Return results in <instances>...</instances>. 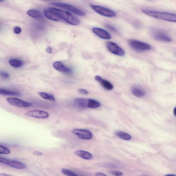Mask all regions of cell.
Instances as JSON below:
<instances>
[{"label": "cell", "mask_w": 176, "mask_h": 176, "mask_svg": "<svg viewBox=\"0 0 176 176\" xmlns=\"http://www.w3.org/2000/svg\"><path fill=\"white\" fill-rule=\"evenodd\" d=\"M116 135L121 139L125 140H129L132 139L131 136L125 132L118 131L116 132Z\"/></svg>", "instance_id": "cell-24"}, {"label": "cell", "mask_w": 176, "mask_h": 176, "mask_svg": "<svg viewBox=\"0 0 176 176\" xmlns=\"http://www.w3.org/2000/svg\"><path fill=\"white\" fill-rule=\"evenodd\" d=\"M52 48L50 47H48L45 49V51L47 53L50 54L52 53Z\"/></svg>", "instance_id": "cell-32"}, {"label": "cell", "mask_w": 176, "mask_h": 176, "mask_svg": "<svg viewBox=\"0 0 176 176\" xmlns=\"http://www.w3.org/2000/svg\"><path fill=\"white\" fill-rule=\"evenodd\" d=\"M39 96L44 99L49 100L52 102H55L56 99L54 96L52 94H50L44 92H39L38 93Z\"/></svg>", "instance_id": "cell-22"}, {"label": "cell", "mask_w": 176, "mask_h": 176, "mask_svg": "<svg viewBox=\"0 0 176 176\" xmlns=\"http://www.w3.org/2000/svg\"><path fill=\"white\" fill-rule=\"evenodd\" d=\"M50 4L56 7L64 8L78 16H83L86 15L84 12L70 4L60 2H52Z\"/></svg>", "instance_id": "cell-3"}, {"label": "cell", "mask_w": 176, "mask_h": 176, "mask_svg": "<svg viewBox=\"0 0 176 176\" xmlns=\"http://www.w3.org/2000/svg\"><path fill=\"white\" fill-rule=\"evenodd\" d=\"M45 16L49 19L56 22H60L62 19L56 12L49 8L44 10Z\"/></svg>", "instance_id": "cell-14"}, {"label": "cell", "mask_w": 176, "mask_h": 176, "mask_svg": "<svg viewBox=\"0 0 176 176\" xmlns=\"http://www.w3.org/2000/svg\"><path fill=\"white\" fill-rule=\"evenodd\" d=\"M26 116L32 118L45 119L48 118L49 114L47 112L42 110H34L27 111L25 113Z\"/></svg>", "instance_id": "cell-9"}, {"label": "cell", "mask_w": 176, "mask_h": 176, "mask_svg": "<svg viewBox=\"0 0 176 176\" xmlns=\"http://www.w3.org/2000/svg\"><path fill=\"white\" fill-rule=\"evenodd\" d=\"M92 31L95 35L102 39L109 40L112 38L110 33L105 29L98 27H94L92 29Z\"/></svg>", "instance_id": "cell-12"}, {"label": "cell", "mask_w": 176, "mask_h": 176, "mask_svg": "<svg viewBox=\"0 0 176 176\" xmlns=\"http://www.w3.org/2000/svg\"><path fill=\"white\" fill-rule=\"evenodd\" d=\"M10 151L4 146L0 145V154H9Z\"/></svg>", "instance_id": "cell-26"}, {"label": "cell", "mask_w": 176, "mask_h": 176, "mask_svg": "<svg viewBox=\"0 0 176 176\" xmlns=\"http://www.w3.org/2000/svg\"><path fill=\"white\" fill-rule=\"evenodd\" d=\"M107 48L110 53L115 55L123 56L125 55V52L122 48L117 44L112 42H108L106 44Z\"/></svg>", "instance_id": "cell-6"}, {"label": "cell", "mask_w": 176, "mask_h": 176, "mask_svg": "<svg viewBox=\"0 0 176 176\" xmlns=\"http://www.w3.org/2000/svg\"><path fill=\"white\" fill-rule=\"evenodd\" d=\"M1 176H12L11 175L6 174L5 173H1Z\"/></svg>", "instance_id": "cell-35"}, {"label": "cell", "mask_w": 176, "mask_h": 176, "mask_svg": "<svg viewBox=\"0 0 176 176\" xmlns=\"http://www.w3.org/2000/svg\"><path fill=\"white\" fill-rule=\"evenodd\" d=\"M101 104L99 102L93 99H88L87 108H96L100 107Z\"/></svg>", "instance_id": "cell-23"}, {"label": "cell", "mask_w": 176, "mask_h": 176, "mask_svg": "<svg viewBox=\"0 0 176 176\" xmlns=\"http://www.w3.org/2000/svg\"><path fill=\"white\" fill-rule=\"evenodd\" d=\"M27 14L28 15L36 19H40L43 18L42 15L40 12L37 10L31 9L28 10Z\"/></svg>", "instance_id": "cell-19"}, {"label": "cell", "mask_w": 176, "mask_h": 176, "mask_svg": "<svg viewBox=\"0 0 176 176\" xmlns=\"http://www.w3.org/2000/svg\"><path fill=\"white\" fill-rule=\"evenodd\" d=\"M95 79L96 81L100 83V84L104 89L108 90V91H111L114 88L113 85L109 81L104 79L99 75H96Z\"/></svg>", "instance_id": "cell-13"}, {"label": "cell", "mask_w": 176, "mask_h": 176, "mask_svg": "<svg viewBox=\"0 0 176 176\" xmlns=\"http://www.w3.org/2000/svg\"><path fill=\"white\" fill-rule=\"evenodd\" d=\"M165 176H176V175H172V174H169V175H165Z\"/></svg>", "instance_id": "cell-37"}, {"label": "cell", "mask_w": 176, "mask_h": 176, "mask_svg": "<svg viewBox=\"0 0 176 176\" xmlns=\"http://www.w3.org/2000/svg\"><path fill=\"white\" fill-rule=\"evenodd\" d=\"M10 66L15 68H19L24 65V62L22 60L16 58H10L9 60Z\"/></svg>", "instance_id": "cell-20"}, {"label": "cell", "mask_w": 176, "mask_h": 176, "mask_svg": "<svg viewBox=\"0 0 176 176\" xmlns=\"http://www.w3.org/2000/svg\"><path fill=\"white\" fill-rule=\"evenodd\" d=\"M33 154L38 156H42L43 155L42 152L38 151H35L33 152Z\"/></svg>", "instance_id": "cell-33"}, {"label": "cell", "mask_w": 176, "mask_h": 176, "mask_svg": "<svg viewBox=\"0 0 176 176\" xmlns=\"http://www.w3.org/2000/svg\"><path fill=\"white\" fill-rule=\"evenodd\" d=\"M50 8L55 12L62 19L65 21L69 24L73 26H77L80 24V21L79 19L70 12L54 7Z\"/></svg>", "instance_id": "cell-2"}, {"label": "cell", "mask_w": 176, "mask_h": 176, "mask_svg": "<svg viewBox=\"0 0 176 176\" xmlns=\"http://www.w3.org/2000/svg\"><path fill=\"white\" fill-rule=\"evenodd\" d=\"M14 31L15 34H19L21 32L22 29L19 27L17 26L15 27L14 28Z\"/></svg>", "instance_id": "cell-29"}, {"label": "cell", "mask_w": 176, "mask_h": 176, "mask_svg": "<svg viewBox=\"0 0 176 176\" xmlns=\"http://www.w3.org/2000/svg\"><path fill=\"white\" fill-rule=\"evenodd\" d=\"M173 113L175 116L176 117V107L175 108L174 110H173Z\"/></svg>", "instance_id": "cell-36"}, {"label": "cell", "mask_w": 176, "mask_h": 176, "mask_svg": "<svg viewBox=\"0 0 176 176\" xmlns=\"http://www.w3.org/2000/svg\"><path fill=\"white\" fill-rule=\"evenodd\" d=\"M131 91L134 95L136 97L141 98L146 95V92L142 88L138 86H134L131 88Z\"/></svg>", "instance_id": "cell-16"}, {"label": "cell", "mask_w": 176, "mask_h": 176, "mask_svg": "<svg viewBox=\"0 0 176 176\" xmlns=\"http://www.w3.org/2000/svg\"><path fill=\"white\" fill-rule=\"evenodd\" d=\"M75 154L80 158L85 160H90L93 158V155L89 152L85 151L78 150L75 152Z\"/></svg>", "instance_id": "cell-17"}, {"label": "cell", "mask_w": 176, "mask_h": 176, "mask_svg": "<svg viewBox=\"0 0 176 176\" xmlns=\"http://www.w3.org/2000/svg\"><path fill=\"white\" fill-rule=\"evenodd\" d=\"M128 44L131 48L138 51H148L151 48L149 44L135 40H130Z\"/></svg>", "instance_id": "cell-5"}, {"label": "cell", "mask_w": 176, "mask_h": 176, "mask_svg": "<svg viewBox=\"0 0 176 176\" xmlns=\"http://www.w3.org/2000/svg\"><path fill=\"white\" fill-rule=\"evenodd\" d=\"M111 173L114 176H121L123 174L122 172H121L118 171H113L111 172Z\"/></svg>", "instance_id": "cell-30"}, {"label": "cell", "mask_w": 176, "mask_h": 176, "mask_svg": "<svg viewBox=\"0 0 176 176\" xmlns=\"http://www.w3.org/2000/svg\"><path fill=\"white\" fill-rule=\"evenodd\" d=\"M79 93L84 94V95H87L89 94V92L87 90L85 89H78Z\"/></svg>", "instance_id": "cell-31"}, {"label": "cell", "mask_w": 176, "mask_h": 176, "mask_svg": "<svg viewBox=\"0 0 176 176\" xmlns=\"http://www.w3.org/2000/svg\"><path fill=\"white\" fill-rule=\"evenodd\" d=\"M53 68L56 70L66 74H71L73 73L72 69L64 65L63 63L60 61H56L54 63Z\"/></svg>", "instance_id": "cell-11"}, {"label": "cell", "mask_w": 176, "mask_h": 176, "mask_svg": "<svg viewBox=\"0 0 176 176\" xmlns=\"http://www.w3.org/2000/svg\"><path fill=\"white\" fill-rule=\"evenodd\" d=\"M0 94L5 96H17L20 95V93L19 92L10 91L5 89L0 88Z\"/></svg>", "instance_id": "cell-21"}, {"label": "cell", "mask_w": 176, "mask_h": 176, "mask_svg": "<svg viewBox=\"0 0 176 176\" xmlns=\"http://www.w3.org/2000/svg\"><path fill=\"white\" fill-rule=\"evenodd\" d=\"M72 133L81 139L90 140L93 137L91 132L87 130L75 129L72 131Z\"/></svg>", "instance_id": "cell-10"}, {"label": "cell", "mask_w": 176, "mask_h": 176, "mask_svg": "<svg viewBox=\"0 0 176 176\" xmlns=\"http://www.w3.org/2000/svg\"><path fill=\"white\" fill-rule=\"evenodd\" d=\"M0 74H1V77L4 79H6L9 78L10 75L9 73L5 72V71H1Z\"/></svg>", "instance_id": "cell-28"}, {"label": "cell", "mask_w": 176, "mask_h": 176, "mask_svg": "<svg viewBox=\"0 0 176 176\" xmlns=\"http://www.w3.org/2000/svg\"><path fill=\"white\" fill-rule=\"evenodd\" d=\"M152 36L156 40L164 42H170L172 39L167 33L161 30H155L151 32Z\"/></svg>", "instance_id": "cell-7"}, {"label": "cell", "mask_w": 176, "mask_h": 176, "mask_svg": "<svg viewBox=\"0 0 176 176\" xmlns=\"http://www.w3.org/2000/svg\"><path fill=\"white\" fill-rule=\"evenodd\" d=\"M61 172L64 175L68 176H79L73 172L65 169H62Z\"/></svg>", "instance_id": "cell-25"}, {"label": "cell", "mask_w": 176, "mask_h": 176, "mask_svg": "<svg viewBox=\"0 0 176 176\" xmlns=\"http://www.w3.org/2000/svg\"><path fill=\"white\" fill-rule=\"evenodd\" d=\"M7 164L12 168L18 170H23L26 168V165L22 162L17 161L10 160L7 159Z\"/></svg>", "instance_id": "cell-15"}, {"label": "cell", "mask_w": 176, "mask_h": 176, "mask_svg": "<svg viewBox=\"0 0 176 176\" xmlns=\"http://www.w3.org/2000/svg\"><path fill=\"white\" fill-rule=\"evenodd\" d=\"M90 7L94 11L102 16L108 17H114L117 15L114 10L103 6L95 5H90Z\"/></svg>", "instance_id": "cell-4"}, {"label": "cell", "mask_w": 176, "mask_h": 176, "mask_svg": "<svg viewBox=\"0 0 176 176\" xmlns=\"http://www.w3.org/2000/svg\"><path fill=\"white\" fill-rule=\"evenodd\" d=\"M88 100V99H85V98H76L74 100V103L79 107L87 108Z\"/></svg>", "instance_id": "cell-18"}, {"label": "cell", "mask_w": 176, "mask_h": 176, "mask_svg": "<svg viewBox=\"0 0 176 176\" xmlns=\"http://www.w3.org/2000/svg\"><path fill=\"white\" fill-rule=\"evenodd\" d=\"M96 176H107L105 174L100 172H97L95 173Z\"/></svg>", "instance_id": "cell-34"}, {"label": "cell", "mask_w": 176, "mask_h": 176, "mask_svg": "<svg viewBox=\"0 0 176 176\" xmlns=\"http://www.w3.org/2000/svg\"><path fill=\"white\" fill-rule=\"evenodd\" d=\"M6 100L11 105L19 107H29L32 105V104L30 102L25 101L16 98H7Z\"/></svg>", "instance_id": "cell-8"}, {"label": "cell", "mask_w": 176, "mask_h": 176, "mask_svg": "<svg viewBox=\"0 0 176 176\" xmlns=\"http://www.w3.org/2000/svg\"><path fill=\"white\" fill-rule=\"evenodd\" d=\"M105 26L108 30L116 33H118V30H117L116 28H115L114 26L109 24H105Z\"/></svg>", "instance_id": "cell-27"}, {"label": "cell", "mask_w": 176, "mask_h": 176, "mask_svg": "<svg viewBox=\"0 0 176 176\" xmlns=\"http://www.w3.org/2000/svg\"><path fill=\"white\" fill-rule=\"evenodd\" d=\"M141 11L146 15L151 17L167 21L176 22V14L146 9H142Z\"/></svg>", "instance_id": "cell-1"}]
</instances>
